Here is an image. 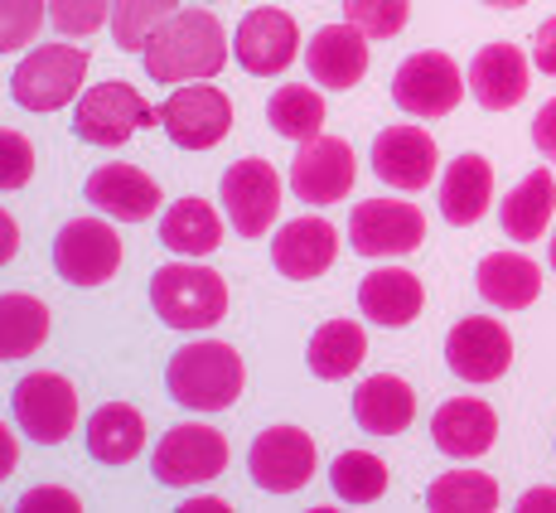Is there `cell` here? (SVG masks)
Returning <instances> with one entry per match:
<instances>
[{"label": "cell", "instance_id": "1", "mask_svg": "<svg viewBox=\"0 0 556 513\" xmlns=\"http://www.w3.org/2000/svg\"><path fill=\"white\" fill-rule=\"evenodd\" d=\"M232 35L223 29V20L203 5H179L165 25L146 39L141 59H146V78L179 88V83H203L218 78L228 68Z\"/></svg>", "mask_w": 556, "mask_h": 513}, {"label": "cell", "instance_id": "2", "mask_svg": "<svg viewBox=\"0 0 556 513\" xmlns=\"http://www.w3.org/2000/svg\"><path fill=\"white\" fill-rule=\"evenodd\" d=\"M242 383H248V363L223 339H194L165 368L169 398L189 412H228L242 398Z\"/></svg>", "mask_w": 556, "mask_h": 513}, {"label": "cell", "instance_id": "3", "mask_svg": "<svg viewBox=\"0 0 556 513\" xmlns=\"http://www.w3.org/2000/svg\"><path fill=\"white\" fill-rule=\"evenodd\" d=\"M151 310L160 315V325L203 335L228 315V281L199 256H175L151 276Z\"/></svg>", "mask_w": 556, "mask_h": 513}, {"label": "cell", "instance_id": "4", "mask_svg": "<svg viewBox=\"0 0 556 513\" xmlns=\"http://www.w3.org/2000/svg\"><path fill=\"white\" fill-rule=\"evenodd\" d=\"M83 83H88V49L68 45H39L15 63V78H10V98L25 112H59V107L78 102Z\"/></svg>", "mask_w": 556, "mask_h": 513}, {"label": "cell", "instance_id": "5", "mask_svg": "<svg viewBox=\"0 0 556 513\" xmlns=\"http://www.w3.org/2000/svg\"><path fill=\"white\" fill-rule=\"evenodd\" d=\"M141 126H160V107H151L131 83L106 78L78 92L73 102V132L88 146H126Z\"/></svg>", "mask_w": 556, "mask_h": 513}, {"label": "cell", "instance_id": "6", "mask_svg": "<svg viewBox=\"0 0 556 513\" xmlns=\"http://www.w3.org/2000/svg\"><path fill=\"white\" fill-rule=\"evenodd\" d=\"M228 470V436L208 422L169 426L151 451V475L165 489H199Z\"/></svg>", "mask_w": 556, "mask_h": 513}, {"label": "cell", "instance_id": "7", "mask_svg": "<svg viewBox=\"0 0 556 513\" xmlns=\"http://www.w3.org/2000/svg\"><path fill=\"white\" fill-rule=\"evenodd\" d=\"M10 412H15L20 431L35 446H63L73 431H78V388H73L63 373H29V378L15 383L10 392Z\"/></svg>", "mask_w": 556, "mask_h": 513}, {"label": "cell", "instance_id": "8", "mask_svg": "<svg viewBox=\"0 0 556 513\" xmlns=\"http://www.w3.org/2000/svg\"><path fill=\"white\" fill-rule=\"evenodd\" d=\"M53 272L68 286H106L122 272V238H116L112 218H68L53 238Z\"/></svg>", "mask_w": 556, "mask_h": 513}, {"label": "cell", "instance_id": "9", "mask_svg": "<svg viewBox=\"0 0 556 513\" xmlns=\"http://www.w3.org/2000/svg\"><path fill=\"white\" fill-rule=\"evenodd\" d=\"M160 126L179 151H213L232 132V98L218 83H185L160 102Z\"/></svg>", "mask_w": 556, "mask_h": 513}, {"label": "cell", "instance_id": "10", "mask_svg": "<svg viewBox=\"0 0 556 513\" xmlns=\"http://www.w3.org/2000/svg\"><path fill=\"white\" fill-rule=\"evenodd\" d=\"M469 78L459 73V63L441 49H421L412 59H402L397 78H392V102L402 107L406 116H421V122H435V116H451L459 98H465Z\"/></svg>", "mask_w": 556, "mask_h": 513}, {"label": "cell", "instance_id": "11", "mask_svg": "<svg viewBox=\"0 0 556 513\" xmlns=\"http://www.w3.org/2000/svg\"><path fill=\"white\" fill-rule=\"evenodd\" d=\"M223 213H228L238 238H266L281 213V175L271 170V160L248 155L232 160L223 170Z\"/></svg>", "mask_w": 556, "mask_h": 513}, {"label": "cell", "instance_id": "12", "mask_svg": "<svg viewBox=\"0 0 556 513\" xmlns=\"http://www.w3.org/2000/svg\"><path fill=\"white\" fill-rule=\"evenodd\" d=\"M248 470L252 485L266 489V495H295L319 470L315 436L301 431V426H266L248 451Z\"/></svg>", "mask_w": 556, "mask_h": 513}, {"label": "cell", "instance_id": "13", "mask_svg": "<svg viewBox=\"0 0 556 513\" xmlns=\"http://www.w3.org/2000/svg\"><path fill=\"white\" fill-rule=\"evenodd\" d=\"M232 59L252 73V78H281L295 59H301V25L286 10L262 5L248 10L232 29Z\"/></svg>", "mask_w": 556, "mask_h": 513}, {"label": "cell", "instance_id": "14", "mask_svg": "<svg viewBox=\"0 0 556 513\" xmlns=\"http://www.w3.org/2000/svg\"><path fill=\"white\" fill-rule=\"evenodd\" d=\"M426 242V218L406 199H363L349 213V248L358 256H406Z\"/></svg>", "mask_w": 556, "mask_h": 513}, {"label": "cell", "instance_id": "15", "mask_svg": "<svg viewBox=\"0 0 556 513\" xmlns=\"http://www.w3.org/2000/svg\"><path fill=\"white\" fill-rule=\"evenodd\" d=\"M358 179V160H354V146L344 136H309L301 141V151L291 160V189L305 199V204H339L349 199Z\"/></svg>", "mask_w": 556, "mask_h": 513}, {"label": "cell", "instance_id": "16", "mask_svg": "<svg viewBox=\"0 0 556 513\" xmlns=\"http://www.w3.org/2000/svg\"><path fill=\"white\" fill-rule=\"evenodd\" d=\"M435 170H441V151H435V136L421 126L397 122L372 136V175L382 185L402 189V195H421L435 179Z\"/></svg>", "mask_w": 556, "mask_h": 513}, {"label": "cell", "instance_id": "17", "mask_svg": "<svg viewBox=\"0 0 556 513\" xmlns=\"http://www.w3.org/2000/svg\"><path fill=\"white\" fill-rule=\"evenodd\" d=\"M445 363L465 383H498L513 368V335L494 315H465L445 335Z\"/></svg>", "mask_w": 556, "mask_h": 513}, {"label": "cell", "instance_id": "18", "mask_svg": "<svg viewBox=\"0 0 556 513\" xmlns=\"http://www.w3.org/2000/svg\"><path fill=\"white\" fill-rule=\"evenodd\" d=\"M83 199L112 223H146L160 213V185L141 165H126V160L92 170L88 185H83Z\"/></svg>", "mask_w": 556, "mask_h": 513}, {"label": "cell", "instance_id": "19", "mask_svg": "<svg viewBox=\"0 0 556 513\" xmlns=\"http://www.w3.org/2000/svg\"><path fill=\"white\" fill-rule=\"evenodd\" d=\"M305 68L319 88L329 92H349L363 83L368 73V35L358 25H325L315 29V39L305 45Z\"/></svg>", "mask_w": 556, "mask_h": 513}, {"label": "cell", "instance_id": "20", "mask_svg": "<svg viewBox=\"0 0 556 513\" xmlns=\"http://www.w3.org/2000/svg\"><path fill=\"white\" fill-rule=\"evenodd\" d=\"M431 441L451 461H479L498 441V412L484 398H451L431 416Z\"/></svg>", "mask_w": 556, "mask_h": 513}, {"label": "cell", "instance_id": "21", "mask_svg": "<svg viewBox=\"0 0 556 513\" xmlns=\"http://www.w3.org/2000/svg\"><path fill=\"white\" fill-rule=\"evenodd\" d=\"M339 256V228L329 218H291L281 223V233L271 238V262L281 276H291V281H315V276H325L329 266H334Z\"/></svg>", "mask_w": 556, "mask_h": 513}, {"label": "cell", "instance_id": "22", "mask_svg": "<svg viewBox=\"0 0 556 513\" xmlns=\"http://www.w3.org/2000/svg\"><path fill=\"white\" fill-rule=\"evenodd\" d=\"M528 53L518 45H484L469 63V92L484 112H508L528 98Z\"/></svg>", "mask_w": 556, "mask_h": 513}, {"label": "cell", "instance_id": "23", "mask_svg": "<svg viewBox=\"0 0 556 513\" xmlns=\"http://www.w3.org/2000/svg\"><path fill=\"white\" fill-rule=\"evenodd\" d=\"M426 305V286L406 266H378L363 276L358 286V310L382 329H406Z\"/></svg>", "mask_w": 556, "mask_h": 513}, {"label": "cell", "instance_id": "24", "mask_svg": "<svg viewBox=\"0 0 556 513\" xmlns=\"http://www.w3.org/2000/svg\"><path fill=\"white\" fill-rule=\"evenodd\" d=\"M354 422L368 436H402L416 422V392L397 373H372L354 388Z\"/></svg>", "mask_w": 556, "mask_h": 513}, {"label": "cell", "instance_id": "25", "mask_svg": "<svg viewBox=\"0 0 556 513\" xmlns=\"http://www.w3.org/2000/svg\"><path fill=\"white\" fill-rule=\"evenodd\" d=\"M494 204V165L484 155H459L451 160V170L441 175V213L455 228H469L479 223Z\"/></svg>", "mask_w": 556, "mask_h": 513}, {"label": "cell", "instance_id": "26", "mask_svg": "<svg viewBox=\"0 0 556 513\" xmlns=\"http://www.w3.org/2000/svg\"><path fill=\"white\" fill-rule=\"evenodd\" d=\"M475 286L494 310H528L542 296V266L522 252H489L475 272Z\"/></svg>", "mask_w": 556, "mask_h": 513}, {"label": "cell", "instance_id": "27", "mask_svg": "<svg viewBox=\"0 0 556 513\" xmlns=\"http://www.w3.org/2000/svg\"><path fill=\"white\" fill-rule=\"evenodd\" d=\"M160 242H165L175 256H208L223 248V218L208 199H175L165 213H160Z\"/></svg>", "mask_w": 556, "mask_h": 513}, {"label": "cell", "instance_id": "28", "mask_svg": "<svg viewBox=\"0 0 556 513\" xmlns=\"http://www.w3.org/2000/svg\"><path fill=\"white\" fill-rule=\"evenodd\" d=\"M146 451V416L131 402H106L88 416V455L98 465H131Z\"/></svg>", "mask_w": 556, "mask_h": 513}, {"label": "cell", "instance_id": "29", "mask_svg": "<svg viewBox=\"0 0 556 513\" xmlns=\"http://www.w3.org/2000/svg\"><path fill=\"white\" fill-rule=\"evenodd\" d=\"M552 213H556V179L552 170H532L528 179L508 189L504 209H498V223L513 242H538L542 233L552 228Z\"/></svg>", "mask_w": 556, "mask_h": 513}, {"label": "cell", "instance_id": "30", "mask_svg": "<svg viewBox=\"0 0 556 513\" xmlns=\"http://www.w3.org/2000/svg\"><path fill=\"white\" fill-rule=\"evenodd\" d=\"M363 359H368V335H363L358 320H325V325L309 335V349H305L309 373L325 383H339V378H349V373H358Z\"/></svg>", "mask_w": 556, "mask_h": 513}, {"label": "cell", "instance_id": "31", "mask_svg": "<svg viewBox=\"0 0 556 513\" xmlns=\"http://www.w3.org/2000/svg\"><path fill=\"white\" fill-rule=\"evenodd\" d=\"M49 339V305L39 296L5 291L0 296V363L39 354Z\"/></svg>", "mask_w": 556, "mask_h": 513}, {"label": "cell", "instance_id": "32", "mask_svg": "<svg viewBox=\"0 0 556 513\" xmlns=\"http://www.w3.org/2000/svg\"><path fill=\"white\" fill-rule=\"evenodd\" d=\"M266 122H271L276 136H286V141H309V136L325 132V98H319V88H305V83H286V88L271 92V102H266Z\"/></svg>", "mask_w": 556, "mask_h": 513}, {"label": "cell", "instance_id": "33", "mask_svg": "<svg viewBox=\"0 0 556 513\" xmlns=\"http://www.w3.org/2000/svg\"><path fill=\"white\" fill-rule=\"evenodd\" d=\"M426 509H435V513H494L498 509V479L484 475V470H451V475L431 479Z\"/></svg>", "mask_w": 556, "mask_h": 513}, {"label": "cell", "instance_id": "34", "mask_svg": "<svg viewBox=\"0 0 556 513\" xmlns=\"http://www.w3.org/2000/svg\"><path fill=\"white\" fill-rule=\"evenodd\" d=\"M388 461L372 451H339L329 465V485L344 504H378L388 495Z\"/></svg>", "mask_w": 556, "mask_h": 513}, {"label": "cell", "instance_id": "35", "mask_svg": "<svg viewBox=\"0 0 556 513\" xmlns=\"http://www.w3.org/2000/svg\"><path fill=\"white\" fill-rule=\"evenodd\" d=\"M179 10V0H112V39L116 49L141 53L146 39L165 25L169 15Z\"/></svg>", "mask_w": 556, "mask_h": 513}, {"label": "cell", "instance_id": "36", "mask_svg": "<svg viewBox=\"0 0 556 513\" xmlns=\"http://www.w3.org/2000/svg\"><path fill=\"white\" fill-rule=\"evenodd\" d=\"M49 25V0H0V53L29 49Z\"/></svg>", "mask_w": 556, "mask_h": 513}, {"label": "cell", "instance_id": "37", "mask_svg": "<svg viewBox=\"0 0 556 513\" xmlns=\"http://www.w3.org/2000/svg\"><path fill=\"white\" fill-rule=\"evenodd\" d=\"M412 0H344V20L358 25L368 39H392L406 29Z\"/></svg>", "mask_w": 556, "mask_h": 513}, {"label": "cell", "instance_id": "38", "mask_svg": "<svg viewBox=\"0 0 556 513\" xmlns=\"http://www.w3.org/2000/svg\"><path fill=\"white\" fill-rule=\"evenodd\" d=\"M49 25L63 39H92L112 25V0H49Z\"/></svg>", "mask_w": 556, "mask_h": 513}, {"label": "cell", "instance_id": "39", "mask_svg": "<svg viewBox=\"0 0 556 513\" xmlns=\"http://www.w3.org/2000/svg\"><path fill=\"white\" fill-rule=\"evenodd\" d=\"M29 179H35V146H29V136L0 126V195H15Z\"/></svg>", "mask_w": 556, "mask_h": 513}, {"label": "cell", "instance_id": "40", "mask_svg": "<svg viewBox=\"0 0 556 513\" xmlns=\"http://www.w3.org/2000/svg\"><path fill=\"white\" fill-rule=\"evenodd\" d=\"M20 509L25 513H78L83 499L73 495V489H63V485H35V489L20 495Z\"/></svg>", "mask_w": 556, "mask_h": 513}, {"label": "cell", "instance_id": "41", "mask_svg": "<svg viewBox=\"0 0 556 513\" xmlns=\"http://www.w3.org/2000/svg\"><path fill=\"white\" fill-rule=\"evenodd\" d=\"M532 146L556 165V98L542 102V112L532 116Z\"/></svg>", "mask_w": 556, "mask_h": 513}, {"label": "cell", "instance_id": "42", "mask_svg": "<svg viewBox=\"0 0 556 513\" xmlns=\"http://www.w3.org/2000/svg\"><path fill=\"white\" fill-rule=\"evenodd\" d=\"M532 63H538L547 78H556V15L538 29V39H532Z\"/></svg>", "mask_w": 556, "mask_h": 513}, {"label": "cell", "instance_id": "43", "mask_svg": "<svg viewBox=\"0 0 556 513\" xmlns=\"http://www.w3.org/2000/svg\"><path fill=\"white\" fill-rule=\"evenodd\" d=\"M20 470V436L0 422V479H10Z\"/></svg>", "mask_w": 556, "mask_h": 513}, {"label": "cell", "instance_id": "44", "mask_svg": "<svg viewBox=\"0 0 556 513\" xmlns=\"http://www.w3.org/2000/svg\"><path fill=\"white\" fill-rule=\"evenodd\" d=\"M15 252H20V223L0 209V266L15 262Z\"/></svg>", "mask_w": 556, "mask_h": 513}, {"label": "cell", "instance_id": "45", "mask_svg": "<svg viewBox=\"0 0 556 513\" xmlns=\"http://www.w3.org/2000/svg\"><path fill=\"white\" fill-rule=\"evenodd\" d=\"M518 509H522V513H556V489H547V485L528 489V495L518 499Z\"/></svg>", "mask_w": 556, "mask_h": 513}, {"label": "cell", "instance_id": "46", "mask_svg": "<svg viewBox=\"0 0 556 513\" xmlns=\"http://www.w3.org/2000/svg\"><path fill=\"white\" fill-rule=\"evenodd\" d=\"M232 504L228 499H218V495H194V499H185V513H228Z\"/></svg>", "mask_w": 556, "mask_h": 513}, {"label": "cell", "instance_id": "47", "mask_svg": "<svg viewBox=\"0 0 556 513\" xmlns=\"http://www.w3.org/2000/svg\"><path fill=\"white\" fill-rule=\"evenodd\" d=\"M484 5H494V10H522L528 0H484Z\"/></svg>", "mask_w": 556, "mask_h": 513}, {"label": "cell", "instance_id": "48", "mask_svg": "<svg viewBox=\"0 0 556 513\" xmlns=\"http://www.w3.org/2000/svg\"><path fill=\"white\" fill-rule=\"evenodd\" d=\"M552 272H556V228H552Z\"/></svg>", "mask_w": 556, "mask_h": 513}]
</instances>
